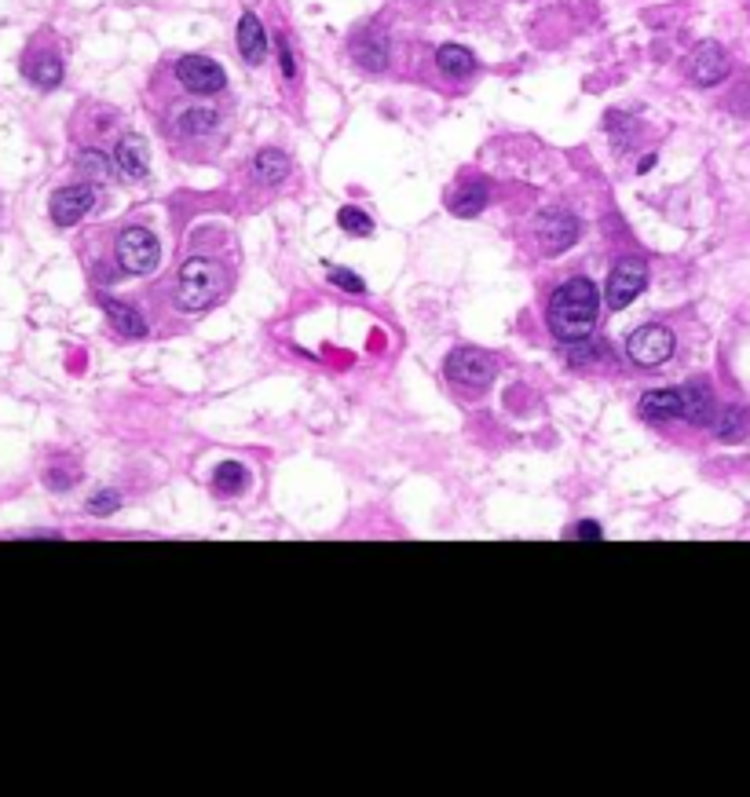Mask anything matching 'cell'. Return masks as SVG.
Here are the masks:
<instances>
[{"instance_id":"cell-11","label":"cell","mask_w":750,"mask_h":797,"mask_svg":"<svg viewBox=\"0 0 750 797\" xmlns=\"http://www.w3.org/2000/svg\"><path fill=\"white\" fill-rule=\"evenodd\" d=\"M688 77L699 88H714L729 77V52L718 41H699L688 55Z\"/></svg>"},{"instance_id":"cell-21","label":"cell","mask_w":750,"mask_h":797,"mask_svg":"<svg viewBox=\"0 0 750 797\" xmlns=\"http://www.w3.org/2000/svg\"><path fill=\"white\" fill-rule=\"evenodd\" d=\"M710 428H714V436H718L721 443H743V439L750 436V410L740 403L721 406Z\"/></svg>"},{"instance_id":"cell-17","label":"cell","mask_w":750,"mask_h":797,"mask_svg":"<svg viewBox=\"0 0 750 797\" xmlns=\"http://www.w3.org/2000/svg\"><path fill=\"white\" fill-rule=\"evenodd\" d=\"M681 399H685V414H681V421H688V425H699L707 428L714 425V417H718V403H714V392H710V384H685L681 388Z\"/></svg>"},{"instance_id":"cell-7","label":"cell","mask_w":750,"mask_h":797,"mask_svg":"<svg viewBox=\"0 0 750 797\" xmlns=\"http://www.w3.org/2000/svg\"><path fill=\"white\" fill-rule=\"evenodd\" d=\"M644 286H648V264L641 256H622L619 264L608 271V286H604V304L611 311L630 308L633 300L641 297Z\"/></svg>"},{"instance_id":"cell-14","label":"cell","mask_w":750,"mask_h":797,"mask_svg":"<svg viewBox=\"0 0 750 797\" xmlns=\"http://www.w3.org/2000/svg\"><path fill=\"white\" fill-rule=\"evenodd\" d=\"M238 52L246 59L249 66H260L268 59V33H264V22L253 15V11H242V19H238Z\"/></svg>"},{"instance_id":"cell-23","label":"cell","mask_w":750,"mask_h":797,"mask_svg":"<svg viewBox=\"0 0 750 797\" xmlns=\"http://www.w3.org/2000/svg\"><path fill=\"white\" fill-rule=\"evenodd\" d=\"M249 483H253V479H249L246 465H238V461H224V465L213 472V490L216 494H224V498L249 490Z\"/></svg>"},{"instance_id":"cell-16","label":"cell","mask_w":750,"mask_h":797,"mask_svg":"<svg viewBox=\"0 0 750 797\" xmlns=\"http://www.w3.org/2000/svg\"><path fill=\"white\" fill-rule=\"evenodd\" d=\"M114 165L125 180H143L150 169V150L143 136H121V143L114 147Z\"/></svg>"},{"instance_id":"cell-9","label":"cell","mask_w":750,"mask_h":797,"mask_svg":"<svg viewBox=\"0 0 750 797\" xmlns=\"http://www.w3.org/2000/svg\"><path fill=\"white\" fill-rule=\"evenodd\" d=\"M677 348V337L670 326H663V322H648V326H641V330H633L630 337H626V355H630V362H637V366H663L670 355H674Z\"/></svg>"},{"instance_id":"cell-4","label":"cell","mask_w":750,"mask_h":797,"mask_svg":"<svg viewBox=\"0 0 750 797\" xmlns=\"http://www.w3.org/2000/svg\"><path fill=\"white\" fill-rule=\"evenodd\" d=\"M447 381L465 395H480L498 373V359L483 348H454L443 362Z\"/></svg>"},{"instance_id":"cell-2","label":"cell","mask_w":750,"mask_h":797,"mask_svg":"<svg viewBox=\"0 0 750 797\" xmlns=\"http://www.w3.org/2000/svg\"><path fill=\"white\" fill-rule=\"evenodd\" d=\"M597 315H600V293L586 275L568 278V282L553 293V300H549V330H553V337L564 344L593 337Z\"/></svg>"},{"instance_id":"cell-3","label":"cell","mask_w":750,"mask_h":797,"mask_svg":"<svg viewBox=\"0 0 750 797\" xmlns=\"http://www.w3.org/2000/svg\"><path fill=\"white\" fill-rule=\"evenodd\" d=\"M224 121H227V107L213 103L209 96H191V103L176 107L169 132L176 139H183V143H202V139L220 136Z\"/></svg>"},{"instance_id":"cell-28","label":"cell","mask_w":750,"mask_h":797,"mask_svg":"<svg viewBox=\"0 0 750 797\" xmlns=\"http://www.w3.org/2000/svg\"><path fill=\"white\" fill-rule=\"evenodd\" d=\"M85 509L92 512V516H110V512L121 509V494H118V490H99V494H92V498H88Z\"/></svg>"},{"instance_id":"cell-27","label":"cell","mask_w":750,"mask_h":797,"mask_svg":"<svg viewBox=\"0 0 750 797\" xmlns=\"http://www.w3.org/2000/svg\"><path fill=\"white\" fill-rule=\"evenodd\" d=\"M326 275H330V282L337 289H344V293H355V297H363L366 293V282L359 275H355V271H344V267H326Z\"/></svg>"},{"instance_id":"cell-20","label":"cell","mask_w":750,"mask_h":797,"mask_svg":"<svg viewBox=\"0 0 750 797\" xmlns=\"http://www.w3.org/2000/svg\"><path fill=\"white\" fill-rule=\"evenodd\" d=\"M103 315H107L110 326H114V333H121V337H129V341L147 337V319H143L136 308H129V304L103 297Z\"/></svg>"},{"instance_id":"cell-25","label":"cell","mask_w":750,"mask_h":797,"mask_svg":"<svg viewBox=\"0 0 750 797\" xmlns=\"http://www.w3.org/2000/svg\"><path fill=\"white\" fill-rule=\"evenodd\" d=\"M604 355V344H597V341H590V337H582V341H571V348H568V362L575 366V370H590L593 362Z\"/></svg>"},{"instance_id":"cell-6","label":"cell","mask_w":750,"mask_h":797,"mask_svg":"<svg viewBox=\"0 0 750 797\" xmlns=\"http://www.w3.org/2000/svg\"><path fill=\"white\" fill-rule=\"evenodd\" d=\"M579 234H582L579 216H571L568 209H546V213H538L535 224H531V238L538 242V253L542 256L568 253L571 245L579 242Z\"/></svg>"},{"instance_id":"cell-15","label":"cell","mask_w":750,"mask_h":797,"mask_svg":"<svg viewBox=\"0 0 750 797\" xmlns=\"http://www.w3.org/2000/svg\"><path fill=\"white\" fill-rule=\"evenodd\" d=\"M293 161L286 150L279 147H264L253 154V161H249V172H253V180L260 183V187H279L286 176H290Z\"/></svg>"},{"instance_id":"cell-12","label":"cell","mask_w":750,"mask_h":797,"mask_svg":"<svg viewBox=\"0 0 750 797\" xmlns=\"http://www.w3.org/2000/svg\"><path fill=\"white\" fill-rule=\"evenodd\" d=\"M22 74H26L30 85L48 92V88H55L63 81V59H59L55 48H30V52L22 55Z\"/></svg>"},{"instance_id":"cell-24","label":"cell","mask_w":750,"mask_h":797,"mask_svg":"<svg viewBox=\"0 0 750 797\" xmlns=\"http://www.w3.org/2000/svg\"><path fill=\"white\" fill-rule=\"evenodd\" d=\"M74 161H77V172H81V176H88V180H107L110 169H114V158H107V154H103L99 147L77 150Z\"/></svg>"},{"instance_id":"cell-5","label":"cell","mask_w":750,"mask_h":797,"mask_svg":"<svg viewBox=\"0 0 750 797\" xmlns=\"http://www.w3.org/2000/svg\"><path fill=\"white\" fill-rule=\"evenodd\" d=\"M114 256L125 275H150L161 260V242L150 227H125L114 242Z\"/></svg>"},{"instance_id":"cell-13","label":"cell","mask_w":750,"mask_h":797,"mask_svg":"<svg viewBox=\"0 0 750 797\" xmlns=\"http://www.w3.org/2000/svg\"><path fill=\"white\" fill-rule=\"evenodd\" d=\"M637 414H641L644 421H681V414H685L681 388H655V392H644L641 403H637Z\"/></svg>"},{"instance_id":"cell-19","label":"cell","mask_w":750,"mask_h":797,"mask_svg":"<svg viewBox=\"0 0 750 797\" xmlns=\"http://www.w3.org/2000/svg\"><path fill=\"white\" fill-rule=\"evenodd\" d=\"M352 59L363 66V70H370V74H381L388 66V41L377 30L359 33L352 41Z\"/></svg>"},{"instance_id":"cell-29","label":"cell","mask_w":750,"mask_h":797,"mask_svg":"<svg viewBox=\"0 0 750 797\" xmlns=\"http://www.w3.org/2000/svg\"><path fill=\"white\" fill-rule=\"evenodd\" d=\"M77 476H81V472H77V468H70V472H63V468L55 465V468H48V487L52 490H66V487H74L77 483Z\"/></svg>"},{"instance_id":"cell-22","label":"cell","mask_w":750,"mask_h":797,"mask_svg":"<svg viewBox=\"0 0 750 797\" xmlns=\"http://www.w3.org/2000/svg\"><path fill=\"white\" fill-rule=\"evenodd\" d=\"M436 66H440L447 77H469L472 70H476V55L469 52V48H461V44H440L436 48Z\"/></svg>"},{"instance_id":"cell-30","label":"cell","mask_w":750,"mask_h":797,"mask_svg":"<svg viewBox=\"0 0 750 797\" xmlns=\"http://www.w3.org/2000/svg\"><path fill=\"white\" fill-rule=\"evenodd\" d=\"M275 48H279L282 77H286V81H293V77H297V59H293V48H290V41H286V37H279V44H275Z\"/></svg>"},{"instance_id":"cell-18","label":"cell","mask_w":750,"mask_h":797,"mask_svg":"<svg viewBox=\"0 0 750 797\" xmlns=\"http://www.w3.org/2000/svg\"><path fill=\"white\" fill-rule=\"evenodd\" d=\"M487 202H491V191H487V183L465 180L458 187V191H450L447 209L454 216H461V220H472V216H480L483 209H487Z\"/></svg>"},{"instance_id":"cell-26","label":"cell","mask_w":750,"mask_h":797,"mask_svg":"<svg viewBox=\"0 0 750 797\" xmlns=\"http://www.w3.org/2000/svg\"><path fill=\"white\" fill-rule=\"evenodd\" d=\"M337 224L348 234H355V238H366V234L374 231V220H370L363 209H355V205H344L341 213H337Z\"/></svg>"},{"instance_id":"cell-1","label":"cell","mask_w":750,"mask_h":797,"mask_svg":"<svg viewBox=\"0 0 750 797\" xmlns=\"http://www.w3.org/2000/svg\"><path fill=\"white\" fill-rule=\"evenodd\" d=\"M216 231L220 227H205L194 234L191 253L183 256L176 271L172 297L183 311H209L235 289V245Z\"/></svg>"},{"instance_id":"cell-10","label":"cell","mask_w":750,"mask_h":797,"mask_svg":"<svg viewBox=\"0 0 750 797\" xmlns=\"http://www.w3.org/2000/svg\"><path fill=\"white\" fill-rule=\"evenodd\" d=\"M92 205H96V191H92V183H70V187H59V191L52 194L48 213H52L55 227H74V224H81L88 213H92Z\"/></svg>"},{"instance_id":"cell-8","label":"cell","mask_w":750,"mask_h":797,"mask_svg":"<svg viewBox=\"0 0 750 797\" xmlns=\"http://www.w3.org/2000/svg\"><path fill=\"white\" fill-rule=\"evenodd\" d=\"M176 81L187 96H224L227 88V74L224 66L209 59V55H183L180 63H176Z\"/></svg>"},{"instance_id":"cell-31","label":"cell","mask_w":750,"mask_h":797,"mask_svg":"<svg viewBox=\"0 0 750 797\" xmlns=\"http://www.w3.org/2000/svg\"><path fill=\"white\" fill-rule=\"evenodd\" d=\"M575 538H600V527L597 523H579V527H575Z\"/></svg>"}]
</instances>
